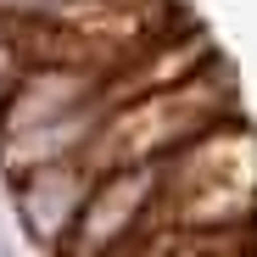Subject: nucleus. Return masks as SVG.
<instances>
[{"label":"nucleus","instance_id":"1","mask_svg":"<svg viewBox=\"0 0 257 257\" xmlns=\"http://www.w3.org/2000/svg\"><path fill=\"white\" fill-rule=\"evenodd\" d=\"M162 201V168H106L95 174L78 218L62 240V257H112L135 246L146 218Z\"/></svg>","mask_w":257,"mask_h":257},{"label":"nucleus","instance_id":"2","mask_svg":"<svg viewBox=\"0 0 257 257\" xmlns=\"http://www.w3.org/2000/svg\"><path fill=\"white\" fill-rule=\"evenodd\" d=\"M12 179H17V224L28 229V240L62 251L84 196L95 185V168L84 157H67V162H45V168H23Z\"/></svg>","mask_w":257,"mask_h":257},{"label":"nucleus","instance_id":"3","mask_svg":"<svg viewBox=\"0 0 257 257\" xmlns=\"http://www.w3.org/2000/svg\"><path fill=\"white\" fill-rule=\"evenodd\" d=\"M0 257H17V251H12V240H0Z\"/></svg>","mask_w":257,"mask_h":257}]
</instances>
